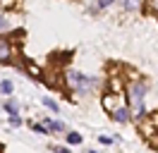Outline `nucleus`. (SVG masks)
Here are the masks:
<instances>
[{
  "mask_svg": "<svg viewBox=\"0 0 158 153\" xmlns=\"http://www.w3.org/2000/svg\"><path fill=\"white\" fill-rule=\"evenodd\" d=\"M144 93H146V86L141 84V81H132L127 89V96H129V110L132 115H137V117H144Z\"/></svg>",
  "mask_w": 158,
  "mask_h": 153,
  "instance_id": "f257e3e1",
  "label": "nucleus"
},
{
  "mask_svg": "<svg viewBox=\"0 0 158 153\" xmlns=\"http://www.w3.org/2000/svg\"><path fill=\"white\" fill-rule=\"evenodd\" d=\"M67 79H69V86H72V89H74L77 93H89V91H91V86L96 84V79H89V76L79 74V72H69Z\"/></svg>",
  "mask_w": 158,
  "mask_h": 153,
  "instance_id": "f03ea898",
  "label": "nucleus"
},
{
  "mask_svg": "<svg viewBox=\"0 0 158 153\" xmlns=\"http://www.w3.org/2000/svg\"><path fill=\"white\" fill-rule=\"evenodd\" d=\"M118 96L120 93H115V91H110V93L103 96V101H101V103H103V108H106L108 113H113L115 108H120V98H118Z\"/></svg>",
  "mask_w": 158,
  "mask_h": 153,
  "instance_id": "7ed1b4c3",
  "label": "nucleus"
},
{
  "mask_svg": "<svg viewBox=\"0 0 158 153\" xmlns=\"http://www.w3.org/2000/svg\"><path fill=\"white\" fill-rule=\"evenodd\" d=\"M10 57H12V46H10V41L0 38V62H10Z\"/></svg>",
  "mask_w": 158,
  "mask_h": 153,
  "instance_id": "20e7f679",
  "label": "nucleus"
},
{
  "mask_svg": "<svg viewBox=\"0 0 158 153\" xmlns=\"http://www.w3.org/2000/svg\"><path fill=\"white\" fill-rule=\"evenodd\" d=\"M24 65H27V72H29L34 79H43V72H41L39 67H36V62H31V60H24Z\"/></svg>",
  "mask_w": 158,
  "mask_h": 153,
  "instance_id": "39448f33",
  "label": "nucleus"
},
{
  "mask_svg": "<svg viewBox=\"0 0 158 153\" xmlns=\"http://www.w3.org/2000/svg\"><path fill=\"white\" fill-rule=\"evenodd\" d=\"M113 117H115L118 122H127V120H129V110L120 105V108H115V110H113Z\"/></svg>",
  "mask_w": 158,
  "mask_h": 153,
  "instance_id": "423d86ee",
  "label": "nucleus"
},
{
  "mask_svg": "<svg viewBox=\"0 0 158 153\" xmlns=\"http://www.w3.org/2000/svg\"><path fill=\"white\" fill-rule=\"evenodd\" d=\"M5 110L10 115H17V110H19V103L17 101H5Z\"/></svg>",
  "mask_w": 158,
  "mask_h": 153,
  "instance_id": "0eeeda50",
  "label": "nucleus"
},
{
  "mask_svg": "<svg viewBox=\"0 0 158 153\" xmlns=\"http://www.w3.org/2000/svg\"><path fill=\"white\" fill-rule=\"evenodd\" d=\"M146 12L148 14H158V0H146Z\"/></svg>",
  "mask_w": 158,
  "mask_h": 153,
  "instance_id": "6e6552de",
  "label": "nucleus"
},
{
  "mask_svg": "<svg viewBox=\"0 0 158 153\" xmlns=\"http://www.w3.org/2000/svg\"><path fill=\"white\" fill-rule=\"evenodd\" d=\"M48 129H53V132H62V129H65V127H62V122H58V120H48Z\"/></svg>",
  "mask_w": 158,
  "mask_h": 153,
  "instance_id": "1a4fd4ad",
  "label": "nucleus"
},
{
  "mask_svg": "<svg viewBox=\"0 0 158 153\" xmlns=\"http://www.w3.org/2000/svg\"><path fill=\"white\" fill-rule=\"evenodd\" d=\"M12 81H0V93H12Z\"/></svg>",
  "mask_w": 158,
  "mask_h": 153,
  "instance_id": "9d476101",
  "label": "nucleus"
},
{
  "mask_svg": "<svg viewBox=\"0 0 158 153\" xmlns=\"http://www.w3.org/2000/svg\"><path fill=\"white\" fill-rule=\"evenodd\" d=\"M41 103L46 105V108H50V110H53V113H58L60 108H58V103H55V101H50V98H43V101H41Z\"/></svg>",
  "mask_w": 158,
  "mask_h": 153,
  "instance_id": "9b49d317",
  "label": "nucleus"
},
{
  "mask_svg": "<svg viewBox=\"0 0 158 153\" xmlns=\"http://www.w3.org/2000/svg\"><path fill=\"white\" fill-rule=\"evenodd\" d=\"M67 141H69V143H81V134L69 132V134H67Z\"/></svg>",
  "mask_w": 158,
  "mask_h": 153,
  "instance_id": "f8f14e48",
  "label": "nucleus"
},
{
  "mask_svg": "<svg viewBox=\"0 0 158 153\" xmlns=\"http://www.w3.org/2000/svg\"><path fill=\"white\" fill-rule=\"evenodd\" d=\"M46 129H48V124H34V132L39 134H46Z\"/></svg>",
  "mask_w": 158,
  "mask_h": 153,
  "instance_id": "ddd939ff",
  "label": "nucleus"
},
{
  "mask_svg": "<svg viewBox=\"0 0 158 153\" xmlns=\"http://www.w3.org/2000/svg\"><path fill=\"white\" fill-rule=\"evenodd\" d=\"M113 2H115V0H98V2H96V7H108V5H113Z\"/></svg>",
  "mask_w": 158,
  "mask_h": 153,
  "instance_id": "4468645a",
  "label": "nucleus"
},
{
  "mask_svg": "<svg viewBox=\"0 0 158 153\" xmlns=\"http://www.w3.org/2000/svg\"><path fill=\"white\" fill-rule=\"evenodd\" d=\"M10 122H12V127H19V124H22L19 115H10Z\"/></svg>",
  "mask_w": 158,
  "mask_h": 153,
  "instance_id": "2eb2a0df",
  "label": "nucleus"
},
{
  "mask_svg": "<svg viewBox=\"0 0 158 153\" xmlns=\"http://www.w3.org/2000/svg\"><path fill=\"white\" fill-rule=\"evenodd\" d=\"M139 0H125V10H134Z\"/></svg>",
  "mask_w": 158,
  "mask_h": 153,
  "instance_id": "dca6fc26",
  "label": "nucleus"
},
{
  "mask_svg": "<svg viewBox=\"0 0 158 153\" xmlns=\"http://www.w3.org/2000/svg\"><path fill=\"white\" fill-rule=\"evenodd\" d=\"M0 29H5V17H0Z\"/></svg>",
  "mask_w": 158,
  "mask_h": 153,
  "instance_id": "f3484780",
  "label": "nucleus"
}]
</instances>
